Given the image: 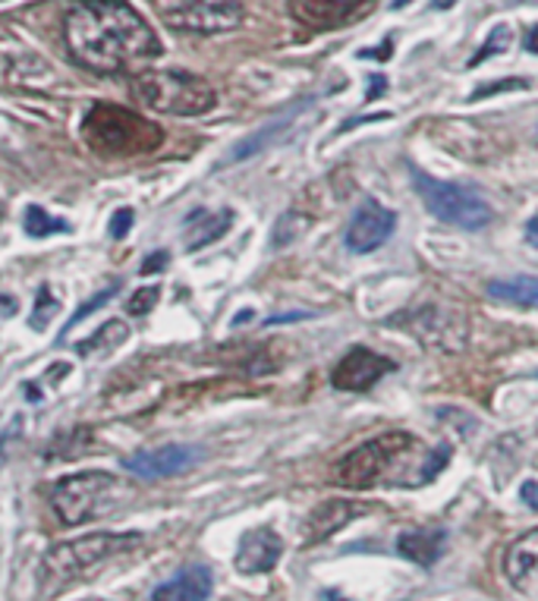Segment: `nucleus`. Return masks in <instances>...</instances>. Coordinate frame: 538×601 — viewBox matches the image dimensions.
<instances>
[{
	"mask_svg": "<svg viewBox=\"0 0 538 601\" xmlns=\"http://www.w3.org/2000/svg\"><path fill=\"white\" fill-rule=\"evenodd\" d=\"M412 183L422 195L426 208L438 221L460 227V230H482L492 224V208L485 198H478L473 190L466 186H456V183H444V180H434L429 173L412 171Z\"/></svg>",
	"mask_w": 538,
	"mask_h": 601,
	"instance_id": "obj_6",
	"label": "nucleus"
},
{
	"mask_svg": "<svg viewBox=\"0 0 538 601\" xmlns=\"http://www.w3.org/2000/svg\"><path fill=\"white\" fill-rule=\"evenodd\" d=\"M526 243H529L532 249H538V217H532V221L526 224Z\"/></svg>",
	"mask_w": 538,
	"mask_h": 601,
	"instance_id": "obj_32",
	"label": "nucleus"
},
{
	"mask_svg": "<svg viewBox=\"0 0 538 601\" xmlns=\"http://www.w3.org/2000/svg\"><path fill=\"white\" fill-rule=\"evenodd\" d=\"M488 297L497 302H507V305L538 309V278H532V275L497 278L488 283Z\"/></svg>",
	"mask_w": 538,
	"mask_h": 601,
	"instance_id": "obj_20",
	"label": "nucleus"
},
{
	"mask_svg": "<svg viewBox=\"0 0 538 601\" xmlns=\"http://www.w3.org/2000/svg\"><path fill=\"white\" fill-rule=\"evenodd\" d=\"M132 95L158 114L202 117L217 105L215 88L183 69H149L132 79Z\"/></svg>",
	"mask_w": 538,
	"mask_h": 601,
	"instance_id": "obj_5",
	"label": "nucleus"
},
{
	"mask_svg": "<svg viewBox=\"0 0 538 601\" xmlns=\"http://www.w3.org/2000/svg\"><path fill=\"white\" fill-rule=\"evenodd\" d=\"M394 224H397V215L385 208L381 202H375V198H366L359 208H356V215L349 217V224H346V234L344 243L349 253H372V249H378L381 243H388V237L394 234Z\"/></svg>",
	"mask_w": 538,
	"mask_h": 601,
	"instance_id": "obj_9",
	"label": "nucleus"
},
{
	"mask_svg": "<svg viewBox=\"0 0 538 601\" xmlns=\"http://www.w3.org/2000/svg\"><path fill=\"white\" fill-rule=\"evenodd\" d=\"M504 573L519 595L538 601V529L519 536L504 555Z\"/></svg>",
	"mask_w": 538,
	"mask_h": 601,
	"instance_id": "obj_14",
	"label": "nucleus"
},
{
	"mask_svg": "<svg viewBox=\"0 0 538 601\" xmlns=\"http://www.w3.org/2000/svg\"><path fill=\"white\" fill-rule=\"evenodd\" d=\"M127 337H130V328L127 324L105 322L92 337H86L83 344L76 346V350H79V356H92L95 350H114V346H120Z\"/></svg>",
	"mask_w": 538,
	"mask_h": 601,
	"instance_id": "obj_22",
	"label": "nucleus"
},
{
	"mask_svg": "<svg viewBox=\"0 0 538 601\" xmlns=\"http://www.w3.org/2000/svg\"><path fill=\"white\" fill-rule=\"evenodd\" d=\"M523 44H526V51H532V54H538V25H532V29L526 32V39H523Z\"/></svg>",
	"mask_w": 538,
	"mask_h": 601,
	"instance_id": "obj_34",
	"label": "nucleus"
},
{
	"mask_svg": "<svg viewBox=\"0 0 538 601\" xmlns=\"http://www.w3.org/2000/svg\"><path fill=\"white\" fill-rule=\"evenodd\" d=\"M88 601H98V599H88Z\"/></svg>",
	"mask_w": 538,
	"mask_h": 601,
	"instance_id": "obj_38",
	"label": "nucleus"
},
{
	"mask_svg": "<svg viewBox=\"0 0 538 601\" xmlns=\"http://www.w3.org/2000/svg\"><path fill=\"white\" fill-rule=\"evenodd\" d=\"M230 221L234 212L230 208H220V212H195L186 221V230H183V246L186 253H198L205 246H212L217 239L230 230Z\"/></svg>",
	"mask_w": 538,
	"mask_h": 601,
	"instance_id": "obj_18",
	"label": "nucleus"
},
{
	"mask_svg": "<svg viewBox=\"0 0 538 601\" xmlns=\"http://www.w3.org/2000/svg\"><path fill=\"white\" fill-rule=\"evenodd\" d=\"M397 365L388 356L366 350V346H353L341 363L334 365V375H331V385L337 390H349V394H359L368 390L372 385H378L388 372H394Z\"/></svg>",
	"mask_w": 538,
	"mask_h": 601,
	"instance_id": "obj_10",
	"label": "nucleus"
},
{
	"mask_svg": "<svg viewBox=\"0 0 538 601\" xmlns=\"http://www.w3.org/2000/svg\"><path fill=\"white\" fill-rule=\"evenodd\" d=\"M117 293H120V283H117V280H114V283H108V287H105V290H101V293H95V297H92V300L83 302V305H79V309H76V312H73V319H69V324H64V331H61V341H64L66 334H69V331H73V328H76V324L83 322V319H88V315H92V312H95V309H101V305H108L110 297H117Z\"/></svg>",
	"mask_w": 538,
	"mask_h": 601,
	"instance_id": "obj_23",
	"label": "nucleus"
},
{
	"mask_svg": "<svg viewBox=\"0 0 538 601\" xmlns=\"http://www.w3.org/2000/svg\"><path fill=\"white\" fill-rule=\"evenodd\" d=\"M0 215H3V208H0Z\"/></svg>",
	"mask_w": 538,
	"mask_h": 601,
	"instance_id": "obj_39",
	"label": "nucleus"
},
{
	"mask_svg": "<svg viewBox=\"0 0 538 601\" xmlns=\"http://www.w3.org/2000/svg\"><path fill=\"white\" fill-rule=\"evenodd\" d=\"M83 139L101 158H136L158 149L164 142V132L130 108L95 105L83 117Z\"/></svg>",
	"mask_w": 538,
	"mask_h": 601,
	"instance_id": "obj_3",
	"label": "nucleus"
},
{
	"mask_svg": "<svg viewBox=\"0 0 538 601\" xmlns=\"http://www.w3.org/2000/svg\"><path fill=\"white\" fill-rule=\"evenodd\" d=\"M164 265H168V253L161 249V253H154V256H149L142 261V275H158Z\"/></svg>",
	"mask_w": 538,
	"mask_h": 601,
	"instance_id": "obj_29",
	"label": "nucleus"
},
{
	"mask_svg": "<svg viewBox=\"0 0 538 601\" xmlns=\"http://www.w3.org/2000/svg\"><path fill=\"white\" fill-rule=\"evenodd\" d=\"M507 42H510V29L507 25H497L495 32H492V39L485 42V47L478 51L473 57V66H478L485 57H495V54H501L504 47H507Z\"/></svg>",
	"mask_w": 538,
	"mask_h": 601,
	"instance_id": "obj_26",
	"label": "nucleus"
},
{
	"mask_svg": "<svg viewBox=\"0 0 538 601\" xmlns=\"http://www.w3.org/2000/svg\"><path fill=\"white\" fill-rule=\"evenodd\" d=\"M375 120H388V114H375V117H366V124H375ZM356 124H363V120H349L346 127H341V132H344V129H349V127H356Z\"/></svg>",
	"mask_w": 538,
	"mask_h": 601,
	"instance_id": "obj_36",
	"label": "nucleus"
},
{
	"mask_svg": "<svg viewBox=\"0 0 538 601\" xmlns=\"http://www.w3.org/2000/svg\"><path fill=\"white\" fill-rule=\"evenodd\" d=\"M451 460V448L426 451L409 431H385L349 451L334 470V482L344 489H416L441 473Z\"/></svg>",
	"mask_w": 538,
	"mask_h": 601,
	"instance_id": "obj_2",
	"label": "nucleus"
},
{
	"mask_svg": "<svg viewBox=\"0 0 538 601\" xmlns=\"http://www.w3.org/2000/svg\"><path fill=\"white\" fill-rule=\"evenodd\" d=\"M372 3L375 0H290V17L312 32H331L356 20Z\"/></svg>",
	"mask_w": 538,
	"mask_h": 601,
	"instance_id": "obj_11",
	"label": "nucleus"
},
{
	"mask_svg": "<svg viewBox=\"0 0 538 601\" xmlns=\"http://www.w3.org/2000/svg\"><path fill=\"white\" fill-rule=\"evenodd\" d=\"M132 227V208H120V212H114L110 217V237L114 239H123L130 234Z\"/></svg>",
	"mask_w": 538,
	"mask_h": 601,
	"instance_id": "obj_27",
	"label": "nucleus"
},
{
	"mask_svg": "<svg viewBox=\"0 0 538 601\" xmlns=\"http://www.w3.org/2000/svg\"><path fill=\"white\" fill-rule=\"evenodd\" d=\"M22 227H25L29 237L35 239L51 237V234H73V227L66 224L64 217H51L44 208H39V205H29V208H25Z\"/></svg>",
	"mask_w": 538,
	"mask_h": 601,
	"instance_id": "obj_21",
	"label": "nucleus"
},
{
	"mask_svg": "<svg viewBox=\"0 0 538 601\" xmlns=\"http://www.w3.org/2000/svg\"><path fill=\"white\" fill-rule=\"evenodd\" d=\"M158 20L168 22L176 32L215 35L237 29L243 20L239 0H151Z\"/></svg>",
	"mask_w": 538,
	"mask_h": 601,
	"instance_id": "obj_8",
	"label": "nucleus"
},
{
	"mask_svg": "<svg viewBox=\"0 0 538 601\" xmlns=\"http://www.w3.org/2000/svg\"><path fill=\"white\" fill-rule=\"evenodd\" d=\"M57 312H61V302L54 300V293H51L47 287H42V290H39V300H35V309H32V319H29V324H32L35 331H44V328H47V322H51Z\"/></svg>",
	"mask_w": 538,
	"mask_h": 601,
	"instance_id": "obj_24",
	"label": "nucleus"
},
{
	"mask_svg": "<svg viewBox=\"0 0 538 601\" xmlns=\"http://www.w3.org/2000/svg\"><path fill=\"white\" fill-rule=\"evenodd\" d=\"M17 309H20V305H17V300H13V297H0V315H3V319L17 315Z\"/></svg>",
	"mask_w": 538,
	"mask_h": 601,
	"instance_id": "obj_31",
	"label": "nucleus"
},
{
	"mask_svg": "<svg viewBox=\"0 0 538 601\" xmlns=\"http://www.w3.org/2000/svg\"><path fill=\"white\" fill-rule=\"evenodd\" d=\"M117 492V475L88 470L61 479L51 492V507L64 526H83L101 514Z\"/></svg>",
	"mask_w": 538,
	"mask_h": 601,
	"instance_id": "obj_7",
	"label": "nucleus"
},
{
	"mask_svg": "<svg viewBox=\"0 0 538 601\" xmlns=\"http://www.w3.org/2000/svg\"><path fill=\"white\" fill-rule=\"evenodd\" d=\"M523 501H526L532 511H538V485L536 482H526V485H523Z\"/></svg>",
	"mask_w": 538,
	"mask_h": 601,
	"instance_id": "obj_30",
	"label": "nucleus"
},
{
	"mask_svg": "<svg viewBox=\"0 0 538 601\" xmlns=\"http://www.w3.org/2000/svg\"><path fill=\"white\" fill-rule=\"evenodd\" d=\"M526 86H529L526 79H507V83H497V86H482V88H475L470 101H478V98H485V95H497V92H504V88H526Z\"/></svg>",
	"mask_w": 538,
	"mask_h": 601,
	"instance_id": "obj_28",
	"label": "nucleus"
},
{
	"mask_svg": "<svg viewBox=\"0 0 538 601\" xmlns=\"http://www.w3.org/2000/svg\"><path fill=\"white\" fill-rule=\"evenodd\" d=\"M305 319V312H290V315H275V319H268V324H283V322H300Z\"/></svg>",
	"mask_w": 538,
	"mask_h": 601,
	"instance_id": "obj_35",
	"label": "nucleus"
},
{
	"mask_svg": "<svg viewBox=\"0 0 538 601\" xmlns=\"http://www.w3.org/2000/svg\"><path fill=\"white\" fill-rule=\"evenodd\" d=\"M359 514H363L359 504H349V501H324L305 519V541H324V538H331L337 529H344L353 516Z\"/></svg>",
	"mask_w": 538,
	"mask_h": 601,
	"instance_id": "obj_17",
	"label": "nucleus"
},
{
	"mask_svg": "<svg viewBox=\"0 0 538 601\" xmlns=\"http://www.w3.org/2000/svg\"><path fill=\"white\" fill-rule=\"evenodd\" d=\"M136 545H142V533H88L73 541H61L42 560L44 586L54 592L66 582L83 580L92 567L117 555H127Z\"/></svg>",
	"mask_w": 538,
	"mask_h": 601,
	"instance_id": "obj_4",
	"label": "nucleus"
},
{
	"mask_svg": "<svg viewBox=\"0 0 538 601\" xmlns=\"http://www.w3.org/2000/svg\"><path fill=\"white\" fill-rule=\"evenodd\" d=\"M444 538H448L444 529H438V526H416V529H407L404 536L397 538V551L407 560L431 567L434 560L441 558Z\"/></svg>",
	"mask_w": 538,
	"mask_h": 601,
	"instance_id": "obj_19",
	"label": "nucleus"
},
{
	"mask_svg": "<svg viewBox=\"0 0 538 601\" xmlns=\"http://www.w3.org/2000/svg\"><path fill=\"white\" fill-rule=\"evenodd\" d=\"M453 3H456V0H431V7H434V10H451Z\"/></svg>",
	"mask_w": 538,
	"mask_h": 601,
	"instance_id": "obj_37",
	"label": "nucleus"
},
{
	"mask_svg": "<svg viewBox=\"0 0 538 601\" xmlns=\"http://www.w3.org/2000/svg\"><path fill=\"white\" fill-rule=\"evenodd\" d=\"M66 44L95 73L136 69L161 54L158 35L127 0H79L66 13Z\"/></svg>",
	"mask_w": 538,
	"mask_h": 601,
	"instance_id": "obj_1",
	"label": "nucleus"
},
{
	"mask_svg": "<svg viewBox=\"0 0 538 601\" xmlns=\"http://www.w3.org/2000/svg\"><path fill=\"white\" fill-rule=\"evenodd\" d=\"M381 88H385V76H372V88H368L366 101H375L381 95Z\"/></svg>",
	"mask_w": 538,
	"mask_h": 601,
	"instance_id": "obj_33",
	"label": "nucleus"
},
{
	"mask_svg": "<svg viewBox=\"0 0 538 601\" xmlns=\"http://www.w3.org/2000/svg\"><path fill=\"white\" fill-rule=\"evenodd\" d=\"M198 451L195 448H183V444H168L158 451H139L123 460V470L139 479H171V475L186 473L195 466Z\"/></svg>",
	"mask_w": 538,
	"mask_h": 601,
	"instance_id": "obj_12",
	"label": "nucleus"
},
{
	"mask_svg": "<svg viewBox=\"0 0 538 601\" xmlns=\"http://www.w3.org/2000/svg\"><path fill=\"white\" fill-rule=\"evenodd\" d=\"M212 589H215V580L208 567H186L173 580L161 582L151 592V601H205L212 595Z\"/></svg>",
	"mask_w": 538,
	"mask_h": 601,
	"instance_id": "obj_16",
	"label": "nucleus"
},
{
	"mask_svg": "<svg viewBox=\"0 0 538 601\" xmlns=\"http://www.w3.org/2000/svg\"><path fill=\"white\" fill-rule=\"evenodd\" d=\"M280 555H283V538L271 529V526H256L246 536L239 538L237 548V570L246 577L256 573H268L278 567Z\"/></svg>",
	"mask_w": 538,
	"mask_h": 601,
	"instance_id": "obj_13",
	"label": "nucleus"
},
{
	"mask_svg": "<svg viewBox=\"0 0 538 601\" xmlns=\"http://www.w3.org/2000/svg\"><path fill=\"white\" fill-rule=\"evenodd\" d=\"M305 108H309V101H300V105H293V108L283 110V114L275 117V120H268V124L256 129V132H249L246 139H239L237 146H234V151L227 154V164H237V161H246V158H252V154H259V151L271 149L280 136L293 127V120H297Z\"/></svg>",
	"mask_w": 538,
	"mask_h": 601,
	"instance_id": "obj_15",
	"label": "nucleus"
},
{
	"mask_svg": "<svg viewBox=\"0 0 538 601\" xmlns=\"http://www.w3.org/2000/svg\"><path fill=\"white\" fill-rule=\"evenodd\" d=\"M158 297H161V287H142V290H136L132 300H127V315H132V319L149 315L151 309H154V302H158Z\"/></svg>",
	"mask_w": 538,
	"mask_h": 601,
	"instance_id": "obj_25",
	"label": "nucleus"
}]
</instances>
